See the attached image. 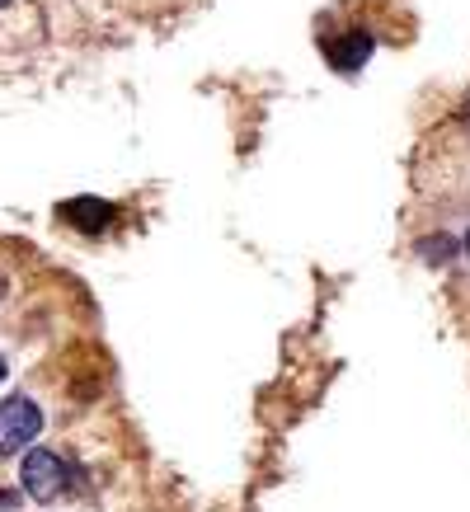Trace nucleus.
Segmentation results:
<instances>
[{"label":"nucleus","instance_id":"f257e3e1","mask_svg":"<svg viewBox=\"0 0 470 512\" xmlns=\"http://www.w3.org/2000/svg\"><path fill=\"white\" fill-rule=\"evenodd\" d=\"M19 480H24V489H29V498H38V503H47V498H57L66 489V461L57 456V451L47 447H33L29 456H24V466H19Z\"/></svg>","mask_w":470,"mask_h":512},{"label":"nucleus","instance_id":"20e7f679","mask_svg":"<svg viewBox=\"0 0 470 512\" xmlns=\"http://www.w3.org/2000/svg\"><path fill=\"white\" fill-rule=\"evenodd\" d=\"M62 217L71 221V226H80V231H104L113 221V207L104 198H71L62 207Z\"/></svg>","mask_w":470,"mask_h":512},{"label":"nucleus","instance_id":"423d86ee","mask_svg":"<svg viewBox=\"0 0 470 512\" xmlns=\"http://www.w3.org/2000/svg\"><path fill=\"white\" fill-rule=\"evenodd\" d=\"M466 254H470V235H466Z\"/></svg>","mask_w":470,"mask_h":512},{"label":"nucleus","instance_id":"f03ea898","mask_svg":"<svg viewBox=\"0 0 470 512\" xmlns=\"http://www.w3.org/2000/svg\"><path fill=\"white\" fill-rule=\"evenodd\" d=\"M43 433V409L24 395H10L0 404V451H19L29 447L33 437Z\"/></svg>","mask_w":470,"mask_h":512},{"label":"nucleus","instance_id":"39448f33","mask_svg":"<svg viewBox=\"0 0 470 512\" xmlns=\"http://www.w3.org/2000/svg\"><path fill=\"white\" fill-rule=\"evenodd\" d=\"M0 381H5V357H0Z\"/></svg>","mask_w":470,"mask_h":512},{"label":"nucleus","instance_id":"7ed1b4c3","mask_svg":"<svg viewBox=\"0 0 470 512\" xmlns=\"http://www.w3.org/2000/svg\"><path fill=\"white\" fill-rule=\"evenodd\" d=\"M325 57L334 71H358L367 57H372V38L367 33H344V38H329Z\"/></svg>","mask_w":470,"mask_h":512},{"label":"nucleus","instance_id":"0eeeda50","mask_svg":"<svg viewBox=\"0 0 470 512\" xmlns=\"http://www.w3.org/2000/svg\"><path fill=\"white\" fill-rule=\"evenodd\" d=\"M0 5H10V0H0Z\"/></svg>","mask_w":470,"mask_h":512}]
</instances>
